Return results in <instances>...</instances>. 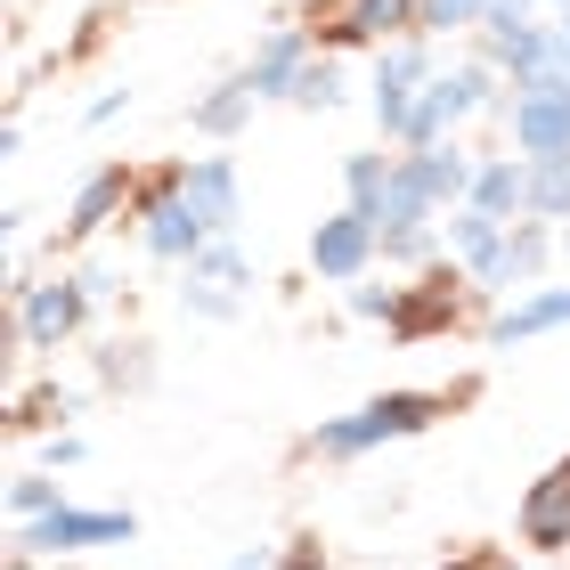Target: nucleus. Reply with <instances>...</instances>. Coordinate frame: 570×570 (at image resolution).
<instances>
[{
    "instance_id": "26",
    "label": "nucleus",
    "mask_w": 570,
    "mask_h": 570,
    "mask_svg": "<svg viewBox=\"0 0 570 570\" xmlns=\"http://www.w3.org/2000/svg\"><path fill=\"white\" fill-rule=\"evenodd\" d=\"M489 0H424V33H481Z\"/></svg>"
},
{
    "instance_id": "7",
    "label": "nucleus",
    "mask_w": 570,
    "mask_h": 570,
    "mask_svg": "<svg viewBox=\"0 0 570 570\" xmlns=\"http://www.w3.org/2000/svg\"><path fill=\"white\" fill-rule=\"evenodd\" d=\"M375 253H383L375 220H367V213H351V204H343L334 220H318V228H309V269H318V277H334V285H358V277L375 269Z\"/></svg>"
},
{
    "instance_id": "10",
    "label": "nucleus",
    "mask_w": 570,
    "mask_h": 570,
    "mask_svg": "<svg viewBox=\"0 0 570 570\" xmlns=\"http://www.w3.org/2000/svg\"><path fill=\"white\" fill-rule=\"evenodd\" d=\"M400 164L407 179L432 196V213H456L464 196H473V171H481V155H464L456 139H432V147H400Z\"/></svg>"
},
{
    "instance_id": "15",
    "label": "nucleus",
    "mask_w": 570,
    "mask_h": 570,
    "mask_svg": "<svg viewBox=\"0 0 570 570\" xmlns=\"http://www.w3.org/2000/svg\"><path fill=\"white\" fill-rule=\"evenodd\" d=\"M318 58V41L302 33V24H277V33L253 49V66H245V82L262 90V98H294V82H302V66Z\"/></svg>"
},
{
    "instance_id": "22",
    "label": "nucleus",
    "mask_w": 570,
    "mask_h": 570,
    "mask_svg": "<svg viewBox=\"0 0 570 570\" xmlns=\"http://www.w3.org/2000/svg\"><path fill=\"white\" fill-rule=\"evenodd\" d=\"M392 171H400V155H351L343 164V188H351V213H367V204L392 188Z\"/></svg>"
},
{
    "instance_id": "20",
    "label": "nucleus",
    "mask_w": 570,
    "mask_h": 570,
    "mask_svg": "<svg viewBox=\"0 0 570 570\" xmlns=\"http://www.w3.org/2000/svg\"><path fill=\"white\" fill-rule=\"evenodd\" d=\"M253 107H262V90L237 73V82H220L213 98H196V131L204 139H228V131H245V122H253Z\"/></svg>"
},
{
    "instance_id": "25",
    "label": "nucleus",
    "mask_w": 570,
    "mask_h": 570,
    "mask_svg": "<svg viewBox=\"0 0 570 570\" xmlns=\"http://www.w3.org/2000/svg\"><path fill=\"white\" fill-rule=\"evenodd\" d=\"M294 107H343V66H334V58H309L302 66V82H294Z\"/></svg>"
},
{
    "instance_id": "16",
    "label": "nucleus",
    "mask_w": 570,
    "mask_h": 570,
    "mask_svg": "<svg viewBox=\"0 0 570 570\" xmlns=\"http://www.w3.org/2000/svg\"><path fill=\"white\" fill-rule=\"evenodd\" d=\"M570 326V285H530L513 309H498V326H489V343L513 351V343H538V334Z\"/></svg>"
},
{
    "instance_id": "5",
    "label": "nucleus",
    "mask_w": 570,
    "mask_h": 570,
    "mask_svg": "<svg viewBox=\"0 0 570 570\" xmlns=\"http://www.w3.org/2000/svg\"><path fill=\"white\" fill-rule=\"evenodd\" d=\"M432 49H424V33H407V41H392L375 58V122H383V139H400L407 131V115H416V98L432 90Z\"/></svg>"
},
{
    "instance_id": "11",
    "label": "nucleus",
    "mask_w": 570,
    "mask_h": 570,
    "mask_svg": "<svg viewBox=\"0 0 570 570\" xmlns=\"http://www.w3.org/2000/svg\"><path fill=\"white\" fill-rule=\"evenodd\" d=\"M253 269H245V253L228 245V237H213L188 262V309H204V318H228V309H237V285H245Z\"/></svg>"
},
{
    "instance_id": "6",
    "label": "nucleus",
    "mask_w": 570,
    "mask_h": 570,
    "mask_svg": "<svg viewBox=\"0 0 570 570\" xmlns=\"http://www.w3.org/2000/svg\"><path fill=\"white\" fill-rule=\"evenodd\" d=\"M505 122L522 164H570V90H513Z\"/></svg>"
},
{
    "instance_id": "1",
    "label": "nucleus",
    "mask_w": 570,
    "mask_h": 570,
    "mask_svg": "<svg viewBox=\"0 0 570 570\" xmlns=\"http://www.w3.org/2000/svg\"><path fill=\"white\" fill-rule=\"evenodd\" d=\"M432 416H440V400H432V392H383V400H367V407H358V416H334V424H318V432H309V456L351 464V456L383 449V440L424 432Z\"/></svg>"
},
{
    "instance_id": "4",
    "label": "nucleus",
    "mask_w": 570,
    "mask_h": 570,
    "mask_svg": "<svg viewBox=\"0 0 570 570\" xmlns=\"http://www.w3.org/2000/svg\"><path fill=\"white\" fill-rule=\"evenodd\" d=\"M139 522L131 513H82V505H58V513H41V522H24L17 530V547L24 554H90V547H131Z\"/></svg>"
},
{
    "instance_id": "12",
    "label": "nucleus",
    "mask_w": 570,
    "mask_h": 570,
    "mask_svg": "<svg viewBox=\"0 0 570 570\" xmlns=\"http://www.w3.org/2000/svg\"><path fill=\"white\" fill-rule=\"evenodd\" d=\"M179 188H188V204L204 213V228H213V237H228V228H237L245 188H237V164H228V155H196V164L179 171Z\"/></svg>"
},
{
    "instance_id": "18",
    "label": "nucleus",
    "mask_w": 570,
    "mask_h": 570,
    "mask_svg": "<svg viewBox=\"0 0 570 570\" xmlns=\"http://www.w3.org/2000/svg\"><path fill=\"white\" fill-rule=\"evenodd\" d=\"M456 318V269H432L416 285H400V309H392V334H432Z\"/></svg>"
},
{
    "instance_id": "29",
    "label": "nucleus",
    "mask_w": 570,
    "mask_h": 570,
    "mask_svg": "<svg viewBox=\"0 0 570 570\" xmlns=\"http://www.w3.org/2000/svg\"><path fill=\"white\" fill-rule=\"evenodd\" d=\"M122 107H131V90H107V98H98V107H90V115H82V122H115V115H122Z\"/></svg>"
},
{
    "instance_id": "34",
    "label": "nucleus",
    "mask_w": 570,
    "mask_h": 570,
    "mask_svg": "<svg viewBox=\"0 0 570 570\" xmlns=\"http://www.w3.org/2000/svg\"><path fill=\"white\" fill-rule=\"evenodd\" d=\"M554 9H570V0H554Z\"/></svg>"
},
{
    "instance_id": "8",
    "label": "nucleus",
    "mask_w": 570,
    "mask_h": 570,
    "mask_svg": "<svg viewBox=\"0 0 570 570\" xmlns=\"http://www.w3.org/2000/svg\"><path fill=\"white\" fill-rule=\"evenodd\" d=\"M82 277H49V285H24L17 294V334H24V351H58L73 326H82Z\"/></svg>"
},
{
    "instance_id": "3",
    "label": "nucleus",
    "mask_w": 570,
    "mask_h": 570,
    "mask_svg": "<svg viewBox=\"0 0 570 570\" xmlns=\"http://www.w3.org/2000/svg\"><path fill=\"white\" fill-rule=\"evenodd\" d=\"M139 245L155 253V262H179L188 269L204 245H213V228H204V213L188 204V188H179V171H164L155 188L139 196Z\"/></svg>"
},
{
    "instance_id": "30",
    "label": "nucleus",
    "mask_w": 570,
    "mask_h": 570,
    "mask_svg": "<svg viewBox=\"0 0 570 570\" xmlns=\"http://www.w3.org/2000/svg\"><path fill=\"white\" fill-rule=\"evenodd\" d=\"M237 570H269V554H262V547H253V554H237Z\"/></svg>"
},
{
    "instance_id": "28",
    "label": "nucleus",
    "mask_w": 570,
    "mask_h": 570,
    "mask_svg": "<svg viewBox=\"0 0 570 570\" xmlns=\"http://www.w3.org/2000/svg\"><path fill=\"white\" fill-rule=\"evenodd\" d=\"M383 262H432V228H407V237H383Z\"/></svg>"
},
{
    "instance_id": "21",
    "label": "nucleus",
    "mask_w": 570,
    "mask_h": 570,
    "mask_svg": "<svg viewBox=\"0 0 570 570\" xmlns=\"http://www.w3.org/2000/svg\"><path fill=\"white\" fill-rule=\"evenodd\" d=\"M440 228H449V245L464 253V269H481L489 253L505 245V228H513V220H498V213H481V204H456V213L440 220Z\"/></svg>"
},
{
    "instance_id": "2",
    "label": "nucleus",
    "mask_w": 570,
    "mask_h": 570,
    "mask_svg": "<svg viewBox=\"0 0 570 570\" xmlns=\"http://www.w3.org/2000/svg\"><path fill=\"white\" fill-rule=\"evenodd\" d=\"M498 82H505V73L489 66V58L456 66V73H432V90L416 98V115H407L400 147H432V139H456V122H464V115H481L489 98H498Z\"/></svg>"
},
{
    "instance_id": "17",
    "label": "nucleus",
    "mask_w": 570,
    "mask_h": 570,
    "mask_svg": "<svg viewBox=\"0 0 570 570\" xmlns=\"http://www.w3.org/2000/svg\"><path fill=\"white\" fill-rule=\"evenodd\" d=\"M464 204H481V213H498V220H530V164L522 155H481Z\"/></svg>"
},
{
    "instance_id": "27",
    "label": "nucleus",
    "mask_w": 570,
    "mask_h": 570,
    "mask_svg": "<svg viewBox=\"0 0 570 570\" xmlns=\"http://www.w3.org/2000/svg\"><path fill=\"white\" fill-rule=\"evenodd\" d=\"M392 309H400V285H351V318H383L392 326Z\"/></svg>"
},
{
    "instance_id": "23",
    "label": "nucleus",
    "mask_w": 570,
    "mask_h": 570,
    "mask_svg": "<svg viewBox=\"0 0 570 570\" xmlns=\"http://www.w3.org/2000/svg\"><path fill=\"white\" fill-rule=\"evenodd\" d=\"M530 220H570V164H530Z\"/></svg>"
},
{
    "instance_id": "33",
    "label": "nucleus",
    "mask_w": 570,
    "mask_h": 570,
    "mask_svg": "<svg viewBox=\"0 0 570 570\" xmlns=\"http://www.w3.org/2000/svg\"><path fill=\"white\" fill-rule=\"evenodd\" d=\"M562 33H570V9H562Z\"/></svg>"
},
{
    "instance_id": "19",
    "label": "nucleus",
    "mask_w": 570,
    "mask_h": 570,
    "mask_svg": "<svg viewBox=\"0 0 570 570\" xmlns=\"http://www.w3.org/2000/svg\"><path fill=\"white\" fill-rule=\"evenodd\" d=\"M122 196H131V171H122V164L90 171L82 188H73V204H66V237H98V228L122 213Z\"/></svg>"
},
{
    "instance_id": "13",
    "label": "nucleus",
    "mask_w": 570,
    "mask_h": 570,
    "mask_svg": "<svg viewBox=\"0 0 570 570\" xmlns=\"http://www.w3.org/2000/svg\"><path fill=\"white\" fill-rule=\"evenodd\" d=\"M554 245H562V237H554L547 220H513V228H505V245L473 269V285H538V269H547V253H554Z\"/></svg>"
},
{
    "instance_id": "32",
    "label": "nucleus",
    "mask_w": 570,
    "mask_h": 570,
    "mask_svg": "<svg viewBox=\"0 0 570 570\" xmlns=\"http://www.w3.org/2000/svg\"><path fill=\"white\" fill-rule=\"evenodd\" d=\"M562 253H570V220H562Z\"/></svg>"
},
{
    "instance_id": "9",
    "label": "nucleus",
    "mask_w": 570,
    "mask_h": 570,
    "mask_svg": "<svg viewBox=\"0 0 570 570\" xmlns=\"http://www.w3.org/2000/svg\"><path fill=\"white\" fill-rule=\"evenodd\" d=\"M407 33H424V0H343V17L326 24L334 49H358V41L392 49V41H407Z\"/></svg>"
},
{
    "instance_id": "24",
    "label": "nucleus",
    "mask_w": 570,
    "mask_h": 570,
    "mask_svg": "<svg viewBox=\"0 0 570 570\" xmlns=\"http://www.w3.org/2000/svg\"><path fill=\"white\" fill-rule=\"evenodd\" d=\"M58 505H66L58 473H24V481H9V513H17V522H41V513H58Z\"/></svg>"
},
{
    "instance_id": "14",
    "label": "nucleus",
    "mask_w": 570,
    "mask_h": 570,
    "mask_svg": "<svg viewBox=\"0 0 570 570\" xmlns=\"http://www.w3.org/2000/svg\"><path fill=\"white\" fill-rule=\"evenodd\" d=\"M522 547H547V554L570 547V464H554V473L530 481V498H522Z\"/></svg>"
},
{
    "instance_id": "31",
    "label": "nucleus",
    "mask_w": 570,
    "mask_h": 570,
    "mask_svg": "<svg viewBox=\"0 0 570 570\" xmlns=\"http://www.w3.org/2000/svg\"><path fill=\"white\" fill-rule=\"evenodd\" d=\"M449 570H481V562H449Z\"/></svg>"
}]
</instances>
